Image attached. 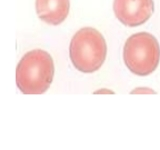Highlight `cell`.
Returning a JSON list of instances; mask_svg holds the SVG:
<instances>
[{"label": "cell", "instance_id": "cell-7", "mask_svg": "<svg viewBox=\"0 0 160 150\" xmlns=\"http://www.w3.org/2000/svg\"><path fill=\"white\" fill-rule=\"evenodd\" d=\"M96 93H113L112 91H109V90H105V89H101L96 91Z\"/></svg>", "mask_w": 160, "mask_h": 150}, {"label": "cell", "instance_id": "cell-2", "mask_svg": "<svg viewBox=\"0 0 160 150\" xmlns=\"http://www.w3.org/2000/svg\"><path fill=\"white\" fill-rule=\"evenodd\" d=\"M107 53L105 39L98 30L84 27L75 33L69 54L74 67L80 72L93 73L102 66Z\"/></svg>", "mask_w": 160, "mask_h": 150}, {"label": "cell", "instance_id": "cell-5", "mask_svg": "<svg viewBox=\"0 0 160 150\" xmlns=\"http://www.w3.org/2000/svg\"><path fill=\"white\" fill-rule=\"evenodd\" d=\"M69 0H36L38 17L49 25L61 24L68 16Z\"/></svg>", "mask_w": 160, "mask_h": 150}, {"label": "cell", "instance_id": "cell-4", "mask_svg": "<svg viewBox=\"0 0 160 150\" xmlns=\"http://www.w3.org/2000/svg\"><path fill=\"white\" fill-rule=\"evenodd\" d=\"M116 18L125 26L135 27L145 23L154 11L153 0H114Z\"/></svg>", "mask_w": 160, "mask_h": 150}, {"label": "cell", "instance_id": "cell-3", "mask_svg": "<svg viewBox=\"0 0 160 150\" xmlns=\"http://www.w3.org/2000/svg\"><path fill=\"white\" fill-rule=\"evenodd\" d=\"M123 59L132 73L139 76L151 74L157 68L160 59L157 39L147 32L131 35L125 42Z\"/></svg>", "mask_w": 160, "mask_h": 150}, {"label": "cell", "instance_id": "cell-6", "mask_svg": "<svg viewBox=\"0 0 160 150\" xmlns=\"http://www.w3.org/2000/svg\"><path fill=\"white\" fill-rule=\"evenodd\" d=\"M131 93H138V94H143V93H156L154 91V90H152V89H150V88H143V87H139V88H136V89H134L133 91L131 92Z\"/></svg>", "mask_w": 160, "mask_h": 150}, {"label": "cell", "instance_id": "cell-1", "mask_svg": "<svg viewBox=\"0 0 160 150\" xmlns=\"http://www.w3.org/2000/svg\"><path fill=\"white\" fill-rule=\"evenodd\" d=\"M54 76V63L50 54L35 49L21 58L16 68V84L24 94H42L50 87Z\"/></svg>", "mask_w": 160, "mask_h": 150}]
</instances>
